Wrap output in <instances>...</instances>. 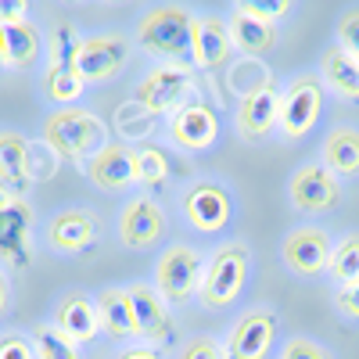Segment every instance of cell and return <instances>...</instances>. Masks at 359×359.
<instances>
[{
    "mask_svg": "<svg viewBox=\"0 0 359 359\" xmlns=\"http://www.w3.org/2000/svg\"><path fill=\"white\" fill-rule=\"evenodd\" d=\"M40 133H43V144L50 147V151L57 158H69V162L94 158L101 147L108 144L104 123L94 111H86L79 104H65V108L47 111Z\"/></svg>",
    "mask_w": 359,
    "mask_h": 359,
    "instance_id": "cell-1",
    "label": "cell"
},
{
    "mask_svg": "<svg viewBox=\"0 0 359 359\" xmlns=\"http://www.w3.org/2000/svg\"><path fill=\"white\" fill-rule=\"evenodd\" d=\"M191 29H194V15L187 8L158 4L137 18V43L151 57L191 65Z\"/></svg>",
    "mask_w": 359,
    "mask_h": 359,
    "instance_id": "cell-2",
    "label": "cell"
},
{
    "mask_svg": "<svg viewBox=\"0 0 359 359\" xmlns=\"http://www.w3.org/2000/svg\"><path fill=\"white\" fill-rule=\"evenodd\" d=\"M252 273V252L245 241H226L212 252L205 273H201V287L198 298L205 309H226L241 298L245 284Z\"/></svg>",
    "mask_w": 359,
    "mask_h": 359,
    "instance_id": "cell-3",
    "label": "cell"
},
{
    "mask_svg": "<svg viewBox=\"0 0 359 359\" xmlns=\"http://www.w3.org/2000/svg\"><path fill=\"white\" fill-rule=\"evenodd\" d=\"M205 259L191 245H165L158 262H155V291L165 298L169 306H187L201 287Z\"/></svg>",
    "mask_w": 359,
    "mask_h": 359,
    "instance_id": "cell-4",
    "label": "cell"
},
{
    "mask_svg": "<svg viewBox=\"0 0 359 359\" xmlns=\"http://www.w3.org/2000/svg\"><path fill=\"white\" fill-rule=\"evenodd\" d=\"M137 104L151 115H172L176 108H184L194 101V72L191 65H158L137 83Z\"/></svg>",
    "mask_w": 359,
    "mask_h": 359,
    "instance_id": "cell-5",
    "label": "cell"
},
{
    "mask_svg": "<svg viewBox=\"0 0 359 359\" xmlns=\"http://www.w3.org/2000/svg\"><path fill=\"white\" fill-rule=\"evenodd\" d=\"M169 223H165V212L162 205L151 198V194H133L123 208H118V223H115V233L118 241L133 252H151L162 245Z\"/></svg>",
    "mask_w": 359,
    "mask_h": 359,
    "instance_id": "cell-6",
    "label": "cell"
},
{
    "mask_svg": "<svg viewBox=\"0 0 359 359\" xmlns=\"http://www.w3.org/2000/svg\"><path fill=\"white\" fill-rule=\"evenodd\" d=\"M320 111H323V79L306 72V76L291 79L280 90V123H277V130L284 137L298 140L316 126Z\"/></svg>",
    "mask_w": 359,
    "mask_h": 359,
    "instance_id": "cell-7",
    "label": "cell"
},
{
    "mask_svg": "<svg viewBox=\"0 0 359 359\" xmlns=\"http://www.w3.org/2000/svg\"><path fill=\"white\" fill-rule=\"evenodd\" d=\"M184 219L198 233H223L233 223V198L219 180H194L184 191Z\"/></svg>",
    "mask_w": 359,
    "mask_h": 359,
    "instance_id": "cell-8",
    "label": "cell"
},
{
    "mask_svg": "<svg viewBox=\"0 0 359 359\" xmlns=\"http://www.w3.org/2000/svg\"><path fill=\"white\" fill-rule=\"evenodd\" d=\"M287 198H291V205L298 208V212H306V216L334 212L338 201H341V184L323 162H306V165H298L291 172Z\"/></svg>",
    "mask_w": 359,
    "mask_h": 359,
    "instance_id": "cell-9",
    "label": "cell"
},
{
    "mask_svg": "<svg viewBox=\"0 0 359 359\" xmlns=\"http://www.w3.org/2000/svg\"><path fill=\"white\" fill-rule=\"evenodd\" d=\"M33 208L22 194L0 191V262H8L11 269L29 266V241H33Z\"/></svg>",
    "mask_w": 359,
    "mask_h": 359,
    "instance_id": "cell-10",
    "label": "cell"
},
{
    "mask_svg": "<svg viewBox=\"0 0 359 359\" xmlns=\"http://www.w3.org/2000/svg\"><path fill=\"white\" fill-rule=\"evenodd\" d=\"M331 248L334 237L323 226H294L284 233L280 241V259L294 277H320L327 273V262H331Z\"/></svg>",
    "mask_w": 359,
    "mask_h": 359,
    "instance_id": "cell-11",
    "label": "cell"
},
{
    "mask_svg": "<svg viewBox=\"0 0 359 359\" xmlns=\"http://www.w3.org/2000/svg\"><path fill=\"white\" fill-rule=\"evenodd\" d=\"M130 36L123 33H94V36H83L79 43V57H76V69L86 83H108L118 72L126 69L130 62Z\"/></svg>",
    "mask_w": 359,
    "mask_h": 359,
    "instance_id": "cell-12",
    "label": "cell"
},
{
    "mask_svg": "<svg viewBox=\"0 0 359 359\" xmlns=\"http://www.w3.org/2000/svg\"><path fill=\"white\" fill-rule=\"evenodd\" d=\"M126 291H130V306H133V320H137V338H144L155 348L172 345L176 327H172V316H169V302L155 291V284L137 280Z\"/></svg>",
    "mask_w": 359,
    "mask_h": 359,
    "instance_id": "cell-13",
    "label": "cell"
},
{
    "mask_svg": "<svg viewBox=\"0 0 359 359\" xmlns=\"http://www.w3.org/2000/svg\"><path fill=\"white\" fill-rule=\"evenodd\" d=\"M277 327H280V320H277L273 309L245 313L226 334V345H223L226 359H266L269 352H273Z\"/></svg>",
    "mask_w": 359,
    "mask_h": 359,
    "instance_id": "cell-14",
    "label": "cell"
},
{
    "mask_svg": "<svg viewBox=\"0 0 359 359\" xmlns=\"http://www.w3.org/2000/svg\"><path fill=\"white\" fill-rule=\"evenodd\" d=\"M280 123V90L273 83H259L237 104V133L248 144H262Z\"/></svg>",
    "mask_w": 359,
    "mask_h": 359,
    "instance_id": "cell-15",
    "label": "cell"
},
{
    "mask_svg": "<svg viewBox=\"0 0 359 359\" xmlns=\"http://www.w3.org/2000/svg\"><path fill=\"white\" fill-rule=\"evenodd\" d=\"M169 140L180 151H208L219 140V115L216 108H208L205 101H187L184 108H176L169 118Z\"/></svg>",
    "mask_w": 359,
    "mask_h": 359,
    "instance_id": "cell-16",
    "label": "cell"
},
{
    "mask_svg": "<svg viewBox=\"0 0 359 359\" xmlns=\"http://www.w3.org/2000/svg\"><path fill=\"white\" fill-rule=\"evenodd\" d=\"M43 245L57 255H79L97 245V219L86 208H62L47 219Z\"/></svg>",
    "mask_w": 359,
    "mask_h": 359,
    "instance_id": "cell-17",
    "label": "cell"
},
{
    "mask_svg": "<svg viewBox=\"0 0 359 359\" xmlns=\"http://www.w3.org/2000/svg\"><path fill=\"white\" fill-rule=\"evenodd\" d=\"M86 180L108 194H123L137 184V165H133V147L130 144H104L94 158H86Z\"/></svg>",
    "mask_w": 359,
    "mask_h": 359,
    "instance_id": "cell-18",
    "label": "cell"
},
{
    "mask_svg": "<svg viewBox=\"0 0 359 359\" xmlns=\"http://www.w3.org/2000/svg\"><path fill=\"white\" fill-rule=\"evenodd\" d=\"M233 57V40L226 18L208 15V18H194L191 29V65L205 69V72H219L226 69V62Z\"/></svg>",
    "mask_w": 359,
    "mask_h": 359,
    "instance_id": "cell-19",
    "label": "cell"
},
{
    "mask_svg": "<svg viewBox=\"0 0 359 359\" xmlns=\"http://www.w3.org/2000/svg\"><path fill=\"white\" fill-rule=\"evenodd\" d=\"M50 323H54L62 334H69L76 345L94 341L97 334H104V331H101V316H97V302H94L86 291H65L62 298H57Z\"/></svg>",
    "mask_w": 359,
    "mask_h": 359,
    "instance_id": "cell-20",
    "label": "cell"
},
{
    "mask_svg": "<svg viewBox=\"0 0 359 359\" xmlns=\"http://www.w3.org/2000/svg\"><path fill=\"white\" fill-rule=\"evenodd\" d=\"M33 187V144L18 130H0V191L22 194Z\"/></svg>",
    "mask_w": 359,
    "mask_h": 359,
    "instance_id": "cell-21",
    "label": "cell"
},
{
    "mask_svg": "<svg viewBox=\"0 0 359 359\" xmlns=\"http://www.w3.org/2000/svg\"><path fill=\"white\" fill-rule=\"evenodd\" d=\"M4 29V65L15 69V72H25V69H33L40 57H43V33L29 22H8V25H0Z\"/></svg>",
    "mask_w": 359,
    "mask_h": 359,
    "instance_id": "cell-22",
    "label": "cell"
},
{
    "mask_svg": "<svg viewBox=\"0 0 359 359\" xmlns=\"http://www.w3.org/2000/svg\"><path fill=\"white\" fill-rule=\"evenodd\" d=\"M226 29H230V40H233V50H241L248 57H262L277 47L280 33L273 22H262V18H252L245 11H233L226 18Z\"/></svg>",
    "mask_w": 359,
    "mask_h": 359,
    "instance_id": "cell-23",
    "label": "cell"
},
{
    "mask_svg": "<svg viewBox=\"0 0 359 359\" xmlns=\"http://www.w3.org/2000/svg\"><path fill=\"white\" fill-rule=\"evenodd\" d=\"M97 302V316H101V331L115 341L137 338V320H133V306H130V291L126 287H104L94 294Z\"/></svg>",
    "mask_w": 359,
    "mask_h": 359,
    "instance_id": "cell-24",
    "label": "cell"
},
{
    "mask_svg": "<svg viewBox=\"0 0 359 359\" xmlns=\"http://www.w3.org/2000/svg\"><path fill=\"white\" fill-rule=\"evenodd\" d=\"M320 79L323 86H331L338 97L345 101H359V62L345 50V47H327L320 57Z\"/></svg>",
    "mask_w": 359,
    "mask_h": 359,
    "instance_id": "cell-25",
    "label": "cell"
},
{
    "mask_svg": "<svg viewBox=\"0 0 359 359\" xmlns=\"http://www.w3.org/2000/svg\"><path fill=\"white\" fill-rule=\"evenodd\" d=\"M323 165L338 180L359 176V130L355 126H338L323 140Z\"/></svg>",
    "mask_w": 359,
    "mask_h": 359,
    "instance_id": "cell-26",
    "label": "cell"
},
{
    "mask_svg": "<svg viewBox=\"0 0 359 359\" xmlns=\"http://www.w3.org/2000/svg\"><path fill=\"white\" fill-rule=\"evenodd\" d=\"M40 83H43L47 101H54L57 108L76 104V101L83 97V86H86V79L79 76V69H76V65H47Z\"/></svg>",
    "mask_w": 359,
    "mask_h": 359,
    "instance_id": "cell-27",
    "label": "cell"
},
{
    "mask_svg": "<svg viewBox=\"0 0 359 359\" xmlns=\"http://www.w3.org/2000/svg\"><path fill=\"white\" fill-rule=\"evenodd\" d=\"M327 273H331V280H338V284L359 280V230H352V233L341 237V241H334Z\"/></svg>",
    "mask_w": 359,
    "mask_h": 359,
    "instance_id": "cell-28",
    "label": "cell"
},
{
    "mask_svg": "<svg viewBox=\"0 0 359 359\" xmlns=\"http://www.w3.org/2000/svg\"><path fill=\"white\" fill-rule=\"evenodd\" d=\"M133 165H137V184L144 187H162L172 172V162L165 158V151H158L151 144L133 147Z\"/></svg>",
    "mask_w": 359,
    "mask_h": 359,
    "instance_id": "cell-29",
    "label": "cell"
},
{
    "mask_svg": "<svg viewBox=\"0 0 359 359\" xmlns=\"http://www.w3.org/2000/svg\"><path fill=\"white\" fill-rule=\"evenodd\" d=\"M33 345H36V359H83L79 355V345L69 334L57 331L54 323H36Z\"/></svg>",
    "mask_w": 359,
    "mask_h": 359,
    "instance_id": "cell-30",
    "label": "cell"
},
{
    "mask_svg": "<svg viewBox=\"0 0 359 359\" xmlns=\"http://www.w3.org/2000/svg\"><path fill=\"white\" fill-rule=\"evenodd\" d=\"M79 43H83V36L76 33V25L72 22H57L54 36H50V65H76Z\"/></svg>",
    "mask_w": 359,
    "mask_h": 359,
    "instance_id": "cell-31",
    "label": "cell"
},
{
    "mask_svg": "<svg viewBox=\"0 0 359 359\" xmlns=\"http://www.w3.org/2000/svg\"><path fill=\"white\" fill-rule=\"evenodd\" d=\"M298 0H233V11H245L252 18H262V22H280L294 11Z\"/></svg>",
    "mask_w": 359,
    "mask_h": 359,
    "instance_id": "cell-32",
    "label": "cell"
},
{
    "mask_svg": "<svg viewBox=\"0 0 359 359\" xmlns=\"http://www.w3.org/2000/svg\"><path fill=\"white\" fill-rule=\"evenodd\" d=\"M338 47H345L359 62V8L341 11V18H338Z\"/></svg>",
    "mask_w": 359,
    "mask_h": 359,
    "instance_id": "cell-33",
    "label": "cell"
},
{
    "mask_svg": "<svg viewBox=\"0 0 359 359\" xmlns=\"http://www.w3.org/2000/svg\"><path fill=\"white\" fill-rule=\"evenodd\" d=\"M277 359H331V352L313 338H287Z\"/></svg>",
    "mask_w": 359,
    "mask_h": 359,
    "instance_id": "cell-34",
    "label": "cell"
},
{
    "mask_svg": "<svg viewBox=\"0 0 359 359\" xmlns=\"http://www.w3.org/2000/svg\"><path fill=\"white\" fill-rule=\"evenodd\" d=\"M180 359H226L223 345L216 338H208V334H198L191 341H184V348H180Z\"/></svg>",
    "mask_w": 359,
    "mask_h": 359,
    "instance_id": "cell-35",
    "label": "cell"
},
{
    "mask_svg": "<svg viewBox=\"0 0 359 359\" xmlns=\"http://www.w3.org/2000/svg\"><path fill=\"white\" fill-rule=\"evenodd\" d=\"M0 359H36L33 338H25V334H18V331L0 334Z\"/></svg>",
    "mask_w": 359,
    "mask_h": 359,
    "instance_id": "cell-36",
    "label": "cell"
},
{
    "mask_svg": "<svg viewBox=\"0 0 359 359\" xmlns=\"http://www.w3.org/2000/svg\"><path fill=\"white\" fill-rule=\"evenodd\" d=\"M338 313L341 316H348V320H359V280H352V284H341V291H338Z\"/></svg>",
    "mask_w": 359,
    "mask_h": 359,
    "instance_id": "cell-37",
    "label": "cell"
},
{
    "mask_svg": "<svg viewBox=\"0 0 359 359\" xmlns=\"http://www.w3.org/2000/svg\"><path fill=\"white\" fill-rule=\"evenodd\" d=\"M29 15V0H0V25L22 22Z\"/></svg>",
    "mask_w": 359,
    "mask_h": 359,
    "instance_id": "cell-38",
    "label": "cell"
},
{
    "mask_svg": "<svg viewBox=\"0 0 359 359\" xmlns=\"http://www.w3.org/2000/svg\"><path fill=\"white\" fill-rule=\"evenodd\" d=\"M115 359H162V352L155 348V345H133V348H123V352H118Z\"/></svg>",
    "mask_w": 359,
    "mask_h": 359,
    "instance_id": "cell-39",
    "label": "cell"
},
{
    "mask_svg": "<svg viewBox=\"0 0 359 359\" xmlns=\"http://www.w3.org/2000/svg\"><path fill=\"white\" fill-rule=\"evenodd\" d=\"M8 309H11V280H8L4 269H0V320L8 316Z\"/></svg>",
    "mask_w": 359,
    "mask_h": 359,
    "instance_id": "cell-40",
    "label": "cell"
},
{
    "mask_svg": "<svg viewBox=\"0 0 359 359\" xmlns=\"http://www.w3.org/2000/svg\"><path fill=\"white\" fill-rule=\"evenodd\" d=\"M0 69H8L4 65V29H0Z\"/></svg>",
    "mask_w": 359,
    "mask_h": 359,
    "instance_id": "cell-41",
    "label": "cell"
}]
</instances>
